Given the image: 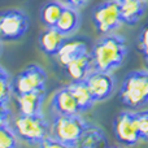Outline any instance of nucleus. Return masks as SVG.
<instances>
[{"label":"nucleus","mask_w":148,"mask_h":148,"mask_svg":"<svg viewBox=\"0 0 148 148\" xmlns=\"http://www.w3.org/2000/svg\"><path fill=\"white\" fill-rule=\"evenodd\" d=\"M117 1H122V0H117Z\"/></svg>","instance_id":"29"},{"label":"nucleus","mask_w":148,"mask_h":148,"mask_svg":"<svg viewBox=\"0 0 148 148\" xmlns=\"http://www.w3.org/2000/svg\"><path fill=\"white\" fill-rule=\"evenodd\" d=\"M17 146V135L8 123L0 125V148H13Z\"/></svg>","instance_id":"20"},{"label":"nucleus","mask_w":148,"mask_h":148,"mask_svg":"<svg viewBox=\"0 0 148 148\" xmlns=\"http://www.w3.org/2000/svg\"><path fill=\"white\" fill-rule=\"evenodd\" d=\"M147 0H122L120 3L121 17L123 23L135 25L147 9Z\"/></svg>","instance_id":"15"},{"label":"nucleus","mask_w":148,"mask_h":148,"mask_svg":"<svg viewBox=\"0 0 148 148\" xmlns=\"http://www.w3.org/2000/svg\"><path fill=\"white\" fill-rule=\"evenodd\" d=\"M92 21L97 33L105 35L110 34L123 23L121 17L120 3L117 0H105L92 10Z\"/></svg>","instance_id":"5"},{"label":"nucleus","mask_w":148,"mask_h":148,"mask_svg":"<svg viewBox=\"0 0 148 148\" xmlns=\"http://www.w3.org/2000/svg\"><path fill=\"white\" fill-rule=\"evenodd\" d=\"M68 36L60 33L56 27H47L39 36V46L42 51L48 56H55L61 48L62 43L66 40Z\"/></svg>","instance_id":"14"},{"label":"nucleus","mask_w":148,"mask_h":148,"mask_svg":"<svg viewBox=\"0 0 148 148\" xmlns=\"http://www.w3.org/2000/svg\"><path fill=\"white\" fill-rule=\"evenodd\" d=\"M139 49H140L142 55L148 53V23L143 27L140 35H139Z\"/></svg>","instance_id":"23"},{"label":"nucleus","mask_w":148,"mask_h":148,"mask_svg":"<svg viewBox=\"0 0 148 148\" xmlns=\"http://www.w3.org/2000/svg\"><path fill=\"white\" fill-rule=\"evenodd\" d=\"M143 57H144V61H146L147 68H148V53H144V55H143Z\"/></svg>","instance_id":"26"},{"label":"nucleus","mask_w":148,"mask_h":148,"mask_svg":"<svg viewBox=\"0 0 148 148\" xmlns=\"http://www.w3.org/2000/svg\"><path fill=\"white\" fill-rule=\"evenodd\" d=\"M12 129L18 139L31 144L39 146L46 138L51 135V125L39 114H18L13 120Z\"/></svg>","instance_id":"2"},{"label":"nucleus","mask_w":148,"mask_h":148,"mask_svg":"<svg viewBox=\"0 0 148 148\" xmlns=\"http://www.w3.org/2000/svg\"><path fill=\"white\" fill-rule=\"evenodd\" d=\"M68 75L72 78V81H84L88 73L92 70V59L90 52L77 57L75 60L70 61L68 65H65Z\"/></svg>","instance_id":"17"},{"label":"nucleus","mask_w":148,"mask_h":148,"mask_svg":"<svg viewBox=\"0 0 148 148\" xmlns=\"http://www.w3.org/2000/svg\"><path fill=\"white\" fill-rule=\"evenodd\" d=\"M29 29V17L21 10L0 13V40L10 42L22 38Z\"/></svg>","instance_id":"6"},{"label":"nucleus","mask_w":148,"mask_h":148,"mask_svg":"<svg viewBox=\"0 0 148 148\" xmlns=\"http://www.w3.org/2000/svg\"><path fill=\"white\" fill-rule=\"evenodd\" d=\"M68 87H69V90L72 91L74 99H75L77 104H78V107H79L81 113L91 109L95 100H94V97H92L90 88L87 87L86 82L84 81H73Z\"/></svg>","instance_id":"18"},{"label":"nucleus","mask_w":148,"mask_h":148,"mask_svg":"<svg viewBox=\"0 0 148 148\" xmlns=\"http://www.w3.org/2000/svg\"><path fill=\"white\" fill-rule=\"evenodd\" d=\"M79 26H81V14L78 9L65 4L55 27L65 36H70L78 30Z\"/></svg>","instance_id":"13"},{"label":"nucleus","mask_w":148,"mask_h":148,"mask_svg":"<svg viewBox=\"0 0 148 148\" xmlns=\"http://www.w3.org/2000/svg\"><path fill=\"white\" fill-rule=\"evenodd\" d=\"M109 143L107 140L104 131L100 127L94 125H90L84 129L83 134L81 135L77 147L81 148H100V147H108Z\"/></svg>","instance_id":"16"},{"label":"nucleus","mask_w":148,"mask_h":148,"mask_svg":"<svg viewBox=\"0 0 148 148\" xmlns=\"http://www.w3.org/2000/svg\"><path fill=\"white\" fill-rule=\"evenodd\" d=\"M127 52L129 49L123 36L112 33L101 35L90 52L92 59V69L112 73L123 62Z\"/></svg>","instance_id":"1"},{"label":"nucleus","mask_w":148,"mask_h":148,"mask_svg":"<svg viewBox=\"0 0 148 148\" xmlns=\"http://www.w3.org/2000/svg\"><path fill=\"white\" fill-rule=\"evenodd\" d=\"M9 110L5 107V104H0V125H4L7 123L8 117H9Z\"/></svg>","instance_id":"24"},{"label":"nucleus","mask_w":148,"mask_h":148,"mask_svg":"<svg viewBox=\"0 0 148 148\" xmlns=\"http://www.w3.org/2000/svg\"><path fill=\"white\" fill-rule=\"evenodd\" d=\"M0 52H1V40H0Z\"/></svg>","instance_id":"28"},{"label":"nucleus","mask_w":148,"mask_h":148,"mask_svg":"<svg viewBox=\"0 0 148 148\" xmlns=\"http://www.w3.org/2000/svg\"><path fill=\"white\" fill-rule=\"evenodd\" d=\"M87 43L82 39H68L62 43L61 48L59 49L55 56L56 60L59 61V64H61L62 66L68 65L70 61L75 60L77 57L82 56V55L87 53Z\"/></svg>","instance_id":"12"},{"label":"nucleus","mask_w":148,"mask_h":148,"mask_svg":"<svg viewBox=\"0 0 148 148\" xmlns=\"http://www.w3.org/2000/svg\"><path fill=\"white\" fill-rule=\"evenodd\" d=\"M87 126L88 122L81 114H55L51 123V135L64 147H77Z\"/></svg>","instance_id":"4"},{"label":"nucleus","mask_w":148,"mask_h":148,"mask_svg":"<svg viewBox=\"0 0 148 148\" xmlns=\"http://www.w3.org/2000/svg\"><path fill=\"white\" fill-rule=\"evenodd\" d=\"M4 74H5V72H4V70H3V69H1V68H0V78H1V77L4 75Z\"/></svg>","instance_id":"27"},{"label":"nucleus","mask_w":148,"mask_h":148,"mask_svg":"<svg viewBox=\"0 0 148 148\" xmlns=\"http://www.w3.org/2000/svg\"><path fill=\"white\" fill-rule=\"evenodd\" d=\"M44 96H46L44 90L16 94V104H17L18 112L21 114H39V113H42Z\"/></svg>","instance_id":"10"},{"label":"nucleus","mask_w":148,"mask_h":148,"mask_svg":"<svg viewBox=\"0 0 148 148\" xmlns=\"http://www.w3.org/2000/svg\"><path fill=\"white\" fill-rule=\"evenodd\" d=\"M113 133L117 142L122 146L131 147L138 144L140 136H139L134 112L123 110L118 113L113 121Z\"/></svg>","instance_id":"7"},{"label":"nucleus","mask_w":148,"mask_h":148,"mask_svg":"<svg viewBox=\"0 0 148 148\" xmlns=\"http://www.w3.org/2000/svg\"><path fill=\"white\" fill-rule=\"evenodd\" d=\"M64 1H65V4H66V5H70V7L79 9V8L84 7V5H86L90 0H64Z\"/></svg>","instance_id":"25"},{"label":"nucleus","mask_w":148,"mask_h":148,"mask_svg":"<svg viewBox=\"0 0 148 148\" xmlns=\"http://www.w3.org/2000/svg\"><path fill=\"white\" fill-rule=\"evenodd\" d=\"M13 92L12 83L9 81V77L5 73L4 75L0 78V104H7V101L9 100L10 95Z\"/></svg>","instance_id":"22"},{"label":"nucleus","mask_w":148,"mask_h":148,"mask_svg":"<svg viewBox=\"0 0 148 148\" xmlns=\"http://www.w3.org/2000/svg\"><path fill=\"white\" fill-rule=\"evenodd\" d=\"M51 107L55 114H81L78 104L68 86L60 88L53 95Z\"/></svg>","instance_id":"11"},{"label":"nucleus","mask_w":148,"mask_h":148,"mask_svg":"<svg viewBox=\"0 0 148 148\" xmlns=\"http://www.w3.org/2000/svg\"><path fill=\"white\" fill-rule=\"evenodd\" d=\"M87 87L91 91V95L96 101H104L112 96L116 86V79L112 73L100 72L92 69L88 75L84 78Z\"/></svg>","instance_id":"9"},{"label":"nucleus","mask_w":148,"mask_h":148,"mask_svg":"<svg viewBox=\"0 0 148 148\" xmlns=\"http://www.w3.org/2000/svg\"><path fill=\"white\" fill-rule=\"evenodd\" d=\"M120 101L133 109H139L148 104L147 70H134L125 77L120 88Z\"/></svg>","instance_id":"3"},{"label":"nucleus","mask_w":148,"mask_h":148,"mask_svg":"<svg viewBox=\"0 0 148 148\" xmlns=\"http://www.w3.org/2000/svg\"><path fill=\"white\" fill-rule=\"evenodd\" d=\"M134 114H135V121L136 126H138L140 140L148 142V110L134 112Z\"/></svg>","instance_id":"21"},{"label":"nucleus","mask_w":148,"mask_h":148,"mask_svg":"<svg viewBox=\"0 0 148 148\" xmlns=\"http://www.w3.org/2000/svg\"><path fill=\"white\" fill-rule=\"evenodd\" d=\"M46 82L47 73L38 65H31L16 77L12 83V88L14 94L38 91V90H44Z\"/></svg>","instance_id":"8"},{"label":"nucleus","mask_w":148,"mask_h":148,"mask_svg":"<svg viewBox=\"0 0 148 148\" xmlns=\"http://www.w3.org/2000/svg\"><path fill=\"white\" fill-rule=\"evenodd\" d=\"M64 5L65 4L56 1V0L46 3L40 9V20L43 25L47 27H53L59 20L60 14H61L62 9H64Z\"/></svg>","instance_id":"19"}]
</instances>
